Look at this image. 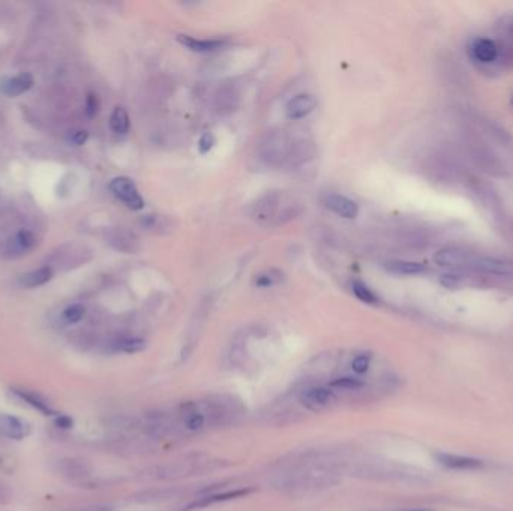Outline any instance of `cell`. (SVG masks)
<instances>
[{
	"instance_id": "23",
	"label": "cell",
	"mask_w": 513,
	"mask_h": 511,
	"mask_svg": "<svg viewBox=\"0 0 513 511\" xmlns=\"http://www.w3.org/2000/svg\"><path fill=\"white\" fill-rule=\"evenodd\" d=\"M84 315H86V307L83 305L75 303V305L68 306L67 309L63 311L62 318L67 324H77L84 318Z\"/></svg>"
},
{
	"instance_id": "27",
	"label": "cell",
	"mask_w": 513,
	"mask_h": 511,
	"mask_svg": "<svg viewBox=\"0 0 513 511\" xmlns=\"http://www.w3.org/2000/svg\"><path fill=\"white\" fill-rule=\"evenodd\" d=\"M215 145V136L212 132H204L202 136H200L198 140V150L202 155H206V153H209Z\"/></svg>"
},
{
	"instance_id": "26",
	"label": "cell",
	"mask_w": 513,
	"mask_h": 511,
	"mask_svg": "<svg viewBox=\"0 0 513 511\" xmlns=\"http://www.w3.org/2000/svg\"><path fill=\"white\" fill-rule=\"evenodd\" d=\"M99 105H101V104H99L98 95L93 93V92L87 93V96H86V105H84L86 116L89 117V119L95 117L96 115H98V111H99Z\"/></svg>"
},
{
	"instance_id": "29",
	"label": "cell",
	"mask_w": 513,
	"mask_h": 511,
	"mask_svg": "<svg viewBox=\"0 0 513 511\" xmlns=\"http://www.w3.org/2000/svg\"><path fill=\"white\" fill-rule=\"evenodd\" d=\"M56 426L60 429H71L74 426V420H72L69 416H58L56 417Z\"/></svg>"
},
{
	"instance_id": "11",
	"label": "cell",
	"mask_w": 513,
	"mask_h": 511,
	"mask_svg": "<svg viewBox=\"0 0 513 511\" xmlns=\"http://www.w3.org/2000/svg\"><path fill=\"white\" fill-rule=\"evenodd\" d=\"M178 40L194 53H213L227 45V40L224 39H195L188 35H179Z\"/></svg>"
},
{
	"instance_id": "9",
	"label": "cell",
	"mask_w": 513,
	"mask_h": 511,
	"mask_svg": "<svg viewBox=\"0 0 513 511\" xmlns=\"http://www.w3.org/2000/svg\"><path fill=\"white\" fill-rule=\"evenodd\" d=\"M315 99L314 96L302 93L294 96V98L287 104L285 107V116L290 120H299L307 117L309 112L314 111L315 108Z\"/></svg>"
},
{
	"instance_id": "21",
	"label": "cell",
	"mask_w": 513,
	"mask_h": 511,
	"mask_svg": "<svg viewBox=\"0 0 513 511\" xmlns=\"http://www.w3.org/2000/svg\"><path fill=\"white\" fill-rule=\"evenodd\" d=\"M329 387L335 388V390L353 392V390H360V388H363L365 383L362 379L355 378V377H341V378L331 381V383H329Z\"/></svg>"
},
{
	"instance_id": "24",
	"label": "cell",
	"mask_w": 513,
	"mask_h": 511,
	"mask_svg": "<svg viewBox=\"0 0 513 511\" xmlns=\"http://www.w3.org/2000/svg\"><path fill=\"white\" fill-rule=\"evenodd\" d=\"M60 466H62V473L71 478H78L86 474L84 466L77 460H63Z\"/></svg>"
},
{
	"instance_id": "17",
	"label": "cell",
	"mask_w": 513,
	"mask_h": 511,
	"mask_svg": "<svg viewBox=\"0 0 513 511\" xmlns=\"http://www.w3.org/2000/svg\"><path fill=\"white\" fill-rule=\"evenodd\" d=\"M386 269L390 273H395V274L413 276V274L423 273L425 265L422 263H416V261H404V259H396V261L387 263Z\"/></svg>"
},
{
	"instance_id": "25",
	"label": "cell",
	"mask_w": 513,
	"mask_h": 511,
	"mask_svg": "<svg viewBox=\"0 0 513 511\" xmlns=\"http://www.w3.org/2000/svg\"><path fill=\"white\" fill-rule=\"evenodd\" d=\"M371 366V355L370 354H359L351 361V369L356 375H365L368 369Z\"/></svg>"
},
{
	"instance_id": "28",
	"label": "cell",
	"mask_w": 513,
	"mask_h": 511,
	"mask_svg": "<svg viewBox=\"0 0 513 511\" xmlns=\"http://www.w3.org/2000/svg\"><path fill=\"white\" fill-rule=\"evenodd\" d=\"M87 140H89V132L84 131V129H80V131L72 132V134L68 136V141H69L72 145H83V144H86Z\"/></svg>"
},
{
	"instance_id": "15",
	"label": "cell",
	"mask_w": 513,
	"mask_h": 511,
	"mask_svg": "<svg viewBox=\"0 0 513 511\" xmlns=\"http://www.w3.org/2000/svg\"><path fill=\"white\" fill-rule=\"evenodd\" d=\"M197 464H189V462H179V464H171L165 465L158 469L156 478H163V480H178V478L191 475L195 473Z\"/></svg>"
},
{
	"instance_id": "5",
	"label": "cell",
	"mask_w": 513,
	"mask_h": 511,
	"mask_svg": "<svg viewBox=\"0 0 513 511\" xmlns=\"http://www.w3.org/2000/svg\"><path fill=\"white\" fill-rule=\"evenodd\" d=\"M437 460L440 462V465L446 466L447 469H453V471H475V469H480L484 466L482 460L460 456V454L440 453L437 454Z\"/></svg>"
},
{
	"instance_id": "14",
	"label": "cell",
	"mask_w": 513,
	"mask_h": 511,
	"mask_svg": "<svg viewBox=\"0 0 513 511\" xmlns=\"http://www.w3.org/2000/svg\"><path fill=\"white\" fill-rule=\"evenodd\" d=\"M180 412H182V418H183V426H185L188 431L191 432L202 431L206 423V416L198 409L195 402L183 403Z\"/></svg>"
},
{
	"instance_id": "31",
	"label": "cell",
	"mask_w": 513,
	"mask_h": 511,
	"mask_svg": "<svg viewBox=\"0 0 513 511\" xmlns=\"http://www.w3.org/2000/svg\"><path fill=\"white\" fill-rule=\"evenodd\" d=\"M512 102H513V101H512Z\"/></svg>"
},
{
	"instance_id": "20",
	"label": "cell",
	"mask_w": 513,
	"mask_h": 511,
	"mask_svg": "<svg viewBox=\"0 0 513 511\" xmlns=\"http://www.w3.org/2000/svg\"><path fill=\"white\" fill-rule=\"evenodd\" d=\"M36 243V237L35 234L29 231V230H21L17 233V236L14 237L12 240V248L15 252H27V250H30L32 248L35 246Z\"/></svg>"
},
{
	"instance_id": "3",
	"label": "cell",
	"mask_w": 513,
	"mask_h": 511,
	"mask_svg": "<svg viewBox=\"0 0 513 511\" xmlns=\"http://www.w3.org/2000/svg\"><path fill=\"white\" fill-rule=\"evenodd\" d=\"M333 397V390L331 387L315 385L302 392L300 402L303 407L308 408L309 411H320L326 408L327 405H331Z\"/></svg>"
},
{
	"instance_id": "6",
	"label": "cell",
	"mask_w": 513,
	"mask_h": 511,
	"mask_svg": "<svg viewBox=\"0 0 513 511\" xmlns=\"http://www.w3.org/2000/svg\"><path fill=\"white\" fill-rule=\"evenodd\" d=\"M324 206L341 217L355 219L359 213V207L353 200L339 195V193H327L324 198Z\"/></svg>"
},
{
	"instance_id": "8",
	"label": "cell",
	"mask_w": 513,
	"mask_h": 511,
	"mask_svg": "<svg viewBox=\"0 0 513 511\" xmlns=\"http://www.w3.org/2000/svg\"><path fill=\"white\" fill-rule=\"evenodd\" d=\"M470 53L480 63H492L499 56V47L490 38H476L470 44Z\"/></svg>"
},
{
	"instance_id": "4",
	"label": "cell",
	"mask_w": 513,
	"mask_h": 511,
	"mask_svg": "<svg viewBox=\"0 0 513 511\" xmlns=\"http://www.w3.org/2000/svg\"><path fill=\"white\" fill-rule=\"evenodd\" d=\"M0 433L11 440L20 441L24 440L30 433V426L27 421H24L10 414H0Z\"/></svg>"
},
{
	"instance_id": "12",
	"label": "cell",
	"mask_w": 513,
	"mask_h": 511,
	"mask_svg": "<svg viewBox=\"0 0 513 511\" xmlns=\"http://www.w3.org/2000/svg\"><path fill=\"white\" fill-rule=\"evenodd\" d=\"M12 393L17 396L20 401H23L24 403H27L29 407L36 409L38 412L44 414V416H56L54 408L51 407L50 403H48L45 397L41 396L39 393L27 390V388H12Z\"/></svg>"
},
{
	"instance_id": "1",
	"label": "cell",
	"mask_w": 513,
	"mask_h": 511,
	"mask_svg": "<svg viewBox=\"0 0 513 511\" xmlns=\"http://www.w3.org/2000/svg\"><path fill=\"white\" fill-rule=\"evenodd\" d=\"M434 261L449 269H471L490 274H508L510 272V265L501 259L471 254L458 248L440 249L434 257Z\"/></svg>"
},
{
	"instance_id": "2",
	"label": "cell",
	"mask_w": 513,
	"mask_h": 511,
	"mask_svg": "<svg viewBox=\"0 0 513 511\" xmlns=\"http://www.w3.org/2000/svg\"><path fill=\"white\" fill-rule=\"evenodd\" d=\"M110 191L113 192V195L122 201L128 209L137 212V210H141L144 207V200L141 197V193L139 192V188L130 177H115L113 180L110 182Z\"/></svg>"
},
{
	"instance_id": "16",
	"label": "cell",
	"mask_w": 513,
	"mask_h": 511,
	"mask_svg": "<svg viewBox=\"0 0 513 511\" xmlns=\"http://www.w3.org/2000/svg\"><path fill=\"white\" fill-rule=\"evenodd\" d=\"M53 279V270L50 265L39 267L36 270H32L26 274H23L20 278V285L24 288H38L45 285L47 282Z\"/></svg>"
},
{
	"instance_id": "10",
	"label": "cell",
	"mask_w": 513,
	"mask_h": 511,
	"mask_svg": "<svg viewBox=\"0 0 513 511\" xmlns=\"http://www.w3.org/2000/svg\"><path fill=\"white\" fill-rule=\"evenodd\" d=\"M32 86H34V77L27 74V72H24V74L5 78L2 83H0V92L10 96V98H15V96H20L30 91Z\"/></svg>"
},
{
	"instance_id": "18",
	"label": "cell",
	"mask_w": 513,
	"mask_h": 511,
	"mask_svg": "<svg viewBox=\"0 0 513 511\" xmlns=\"http://www.w3.org/2000/svg\"><path fill=\"white\" fill-rule=\"evenodd\" d=\"M130 126H131V121H130V115H128V111L122 107H116L115 111L111 112V117H110L111 131L117 135H125L128 134V131H130Z\"/></svg>"
},
{
	"instance_id": "19",
	"label": "cell",
	"mask_w": 513,
	"mask_h": 511,
	"mask_svg": "<svg viewBox=\"0 0 513 511\" xmlns=\"http://www.w3.org/2000/svg\"><path fill=\"white\" fill-rule=\"evenodd\" d=\"M116 351L126 354H137L146 350V340L141 337H125L120 339L115 345Z\"/></svg>"
},
{
	"instance_id": "13",
	"label": "cell",
	"mask_w": 513,
	"mask_h": 511,
	"mask_svg": "<svg viewBox=\"0 0 513 511\" xmlns=\"http://www.w3.org/2000/svg\"><path fill=\"white\" fill-rule=\"evenodd\" d=\"M252 492H254V489H251V488H245V489L228 490V492H224V493H213V495H209V497L200 498L198 501L194 502V504H191V506L188 507V510H191V508L209 507V506H213V504H218V502H227V501H231V499L245 498V497H248V495H251Z\"/></svg>"
},
{
	"instance_id": "22",
	"label": "cell",
	"mask_w": 513,
	"mask_h": 511,
	"mask_svg": "<svg viewBox=\"0 0 513 511\" xmlns=\"http://www.w3.org/2000/svg\"><path fill=\"white\" fill-rule=\"evenodd\" d=\"M351 289H353V293H355V296L360 300V302H363L366 305H377V303H379V297H377L371 291V288H368L363 282L355 281L351 283Z\"/></svg>"
},
{
	"instance_id": "7",
	"label": "cell",
	"mask_w": 513,
	"mask_h": 511,
	"mask_svg": "<svg viewBox=\"0 0 513 511\" xmlns=\"http://www.w3.org/2000/svg\"><path fill=\"white\" fill-rule=\"evenodd\" d=\"M107 241L115 249L120 250V252H123V254H135L140 248L137 236L123 228L111 230L107 236Z\"/></svg>"
},
{
	"instance_id": "30",
	"label": "cell",
	"mask_w": 513,
	"mask_h": 511,
	"mask_svg": "<svg viewBox=\"0 0 513 511\" xmlns=\"http://www.w3.org/2000/svg\"><path fill=\"white\" fill-rule=\"evenodd\" d=\"M404 511H431V510H423V508H410V510H404Z\"/></svg>"
}]
</instances>
